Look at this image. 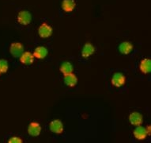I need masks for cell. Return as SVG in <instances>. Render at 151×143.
<instances>
[{
	"label": "cell",
	"instance_id": "obj_9",
	"mask_svg": "<svg viewBox=\"0 0 151 143\" xmlns=\"http://www.w3.org/2000/svg\"><path fill=\"white\" fill-rule=\"evenodd\" d=\"M95 51L96 48L94 47V45L90 42H86L82 47L81 55L84 59H88L95 53Z\"/></svg>",
	"mask_w": 151,
	"mask_h": 143
},
{
	"label": "cell",
	"instance_id": "obj_10",
	"mask_svg": "<svg viewBox=\"0 0 151 143\" xmlns=\"http://www.w3.org/2000/svg\"><path fill=\"white\" fill-rule=\"evenodd\" d=\"M133 134H134L135 139L139 141L145 140L148 137L147 132L146 131V127H144L142 125L135 126V128L133 131Z\"/></svg>",
	"mask_w": 151,
	"mask_h": 143
},
{
	"label": "cell",
	"instance_id": "obj_6",
	"mask_svg": "<svg viewBox=\"0 0 151 143\" xmlns=\"http://www.w3.org/2000/svg\"><path fill=\"white\" fill-rule=\"evenodd\" d=\"M128 119L130 123L134 126L142 125V123H143V116L138 111H132L129 115Z\"/></svg>",
	"mask_w": 151,
	"mask_h": 143
},
{
	"label": "cell",
	"instance_id": "obj_5",
	"mask_svg": "<svg viewBox=\"0 0 151 143\" xmlns=\"http://www.w3.org/2000/svg\"><path fill=\"white\" fill-rule=\"evenodd\" d=\"M41 131H42V128L39 123L32 122L29 124L27 132L29 135L31 137H38L41 134Z\"/></svg>",
	"mask_w": 151,
	"mask_h": 143
},
{
	"label": "cell",
	"instance_id": "obj_11",
	"mask_svg": "<svg viewBox=\"0 0 151 143\" xmlns=\"http://www.w3.org/2000/svg\"><path fill=\"white\" fill-rule=\"evenodd\" d=\"M63 81H64L65 84L69 87V88H74L75 86L77 85L78 79L77 75H75L74 73H70L69 74L63 75Z\"/></svg>",
	"mask_w": 151,
	"mask_h": 143
},
{
	"label": "cell",
	"instance_id": "obj_3",
	"mask_svg": "<svg viewBox=\"0 0 151 143\" xmlns=\"http://www.w3.org/2000/svg\"><path fill=\"white\" fill-rule=\"evenodd\" d=\"M111 83L115 88H121L126 83V76L122 73H115L111 76Z\"/></svg>",
	"mask_w": 151,
	"mask_h": 143
},
{
	"label": "cell",
	"instance_id": "obj_17",
	"mask_svg": "<svg viewBox=\"0 0 151 143\" xmlns=\"http://www.w3.org/2000/svg\"><path fill=\"white\" fill-rule=\"evenodd\" d=\"M9 70V63L6 59H0V76Z\"/></svg>",
	"mask_w": 151,
	"mask_h": 143
},
{
	"label": "cell",
	"instance_id": "obj_19",
	"mask_svg": "<svg viewBox=\"0 0 151 143\" xmlns=\"http://www.w3.org/2000/svg\"><path fill=\"white\" fill-rule=\"evenodd\" d=\"M146 132H147V134H148V136H150V134H151V126H150V125H148L147 126H146Z\"/></svg>",
	"mask_w": 151,
	"mask_h": 143
},
{
	"label": "cell",
	"instance_id": "obj_13",
	"mask_svg": "<svg viewBox=\"0 0 151 143\" xmlns=\"http://www.w3.org/2000/svg\"><path fill=\"white\" fill-rule=\"evenodd\" d=\"M134 49V45L131 41H123L120 43L119 45V53L124 54V55H127L132 52V50Z\"/></svg>",
	"mask_w": 151,
	"mask_h": 143
},
{
	"label": "cell",
	"instance_id": "obj_4",
	"mask_svg": "<svg viewBox=\"0 0 151 143\" xmlns=\"http://www.w3.org/2000/svg\"><path fill=\"white\" fill-rule=\"evenodd\" d=\"M49 130L55 134H62L64 131V126L62 121L60 119H54L50 122Z\"/></svg>",
	"mask_w": 151,
	"mask_h": 143
},
{
	"label": "cell",
	"instance_id": "obj_2",
	"mask_svg": "<svg viewBox=\"0 0 151 143\" xmlns=\"http://www.w3.org/2000/svg\"><path fill=\"white\" fill-rule=\"evenodd\" d=\"M53 33V28L47 23H43L38 27V34L41 38H48Z\"/></svg>",
	"mask_w": 151,
	"mask_h": 143
},
{
	"label": "cell",
	"instance_id": "obj_12",
	"mask_svg": "<svg viewBox=\"0 0 151 143\" xmlns=\"http://www.w3.org/2000/svg\"><path fill=\"white\" fill-rule=\"evenodd\" d=\"M139 70L144 75L151 72V60L150 58H143L139 63Z\"/></svg>",
	"mask_w": 151,
	"mask_h": 143
},
{
	"label": "cell",
	"instance_id": "obj_1",
	"mask_svg": "<svg viewBox=\"0 0 151 143\" xmlns=\"http://www.w3.org/2000/svg\"><path fill=\"white\" fill-rule=\"evenodd\" d=\"M32 16L29 11L25 10H21L17 15V22L20 25H28L32 22Z\"/></svg>",
	"mask_w": 151,
	"mask_h": 143
},
{
	"label": "cell",
	"instance_id": "obj_15",
	"mask_svg": "<svg viewBox=\"0 0 151 143\" xmlns=\"http://www.w3.org/2000/svg\"><path fill=\"white\" fill-rule=\"evenodd\" d=\"M32 54H33L35 58L39 59V60H43L48 54V50L45 46H42V45L41 46H37L34 49V52H33Z\"/></svg>",
	"mask_w": 151,
	"mask_h": 143
},
{
	"label": "cell",
	"instance_id": "obj_7",
	"mask_svg": "<svg viewBox=\"0 0 151 143\" xmlns=\"http://www.w3.org/2000/svg\"><path fill=\"white\" fill-rule=\"evenodd\" d=\"M24 52V46L21 42H13L10 46V53L15 58L19 57Z\"/></svg>",
	"mask_w": 151,
	"mask_h": 143
},
{
	"label": "cell",
	"instance_id": "obj_14",
	"mask_svg": "<svg viewBox=\"0 0 151 143\" xmlns=\"http://www.w3.org/2000/svg\"><path fill=\"white\" fill-rule=\"evenodd\" d=\"M76 5L77 3L75 0H63L61 3V8L64 12L70 13L74 11Z\"/></svg>",
	"mask_w": 151,
	"mask_h": 143
},
{
	"label": "cell",
	"instance_id": "obj_8",
	"mask_svg": "<svg viewBox=\"0 0 151 143\" xmlns=\"http://www.w3.org/2000/svg\"><path fill=\"white\" fill-rule=\"evenodd\" d=\"M19 60L23 65H31L34 63L35 57L31 52L26 51L22 53V55L19 57Z\"/></svg>",
	"mask_w": 151,
	"mask_h": 143
},
{
	"label": "cell",
	"instance_id": "obj_16",
	"mask_svg": "<svg viewBox=\"0 0 151 143\" xmlns=\"http://www.w3.org/2000/svg\"><path fill=\"white\" fill-rule=\"evenodd\" d=\"M60 70L62 73L63 75H65L70 73H73L74 67H73V65L70 62H69V61H65V62L63 63L62 65H60Z\"/></svg>",
	"mask_w": 151,
	"mask_h": 143
},
{
	"label": "cell",
	"instance_id": "obj_18",
	"mask_svg": "<svg viewBox=\"0 0 151 143\" xmlns=\"http://www.w3.org/2000/svg\"><path fill=\"white\" fill-rule=\"evenodd\" d=\"M8 142L9 143H23L24 141L22 139L21 137H18V136H12L10 137V139L8 140Z\"/></svg>",
	"mask_w": 151,
	"mask_h": 143
}]
</instances>
